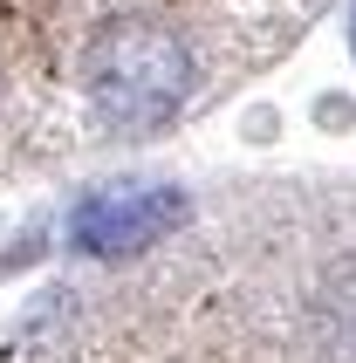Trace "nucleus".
<instances>
[{
	"instance_id": "f257e3e1",
	"label": "nucleus",
	"mask_w": 356,
	"mask_h": 363,
	"mask_svg": "<svg viewBox=\"0 0 356 363\" xmlns=\"http://www.w3.org/2000/svg\"><path fill=\"white\" fill-rule=\"evenodd\" d=\"M82 89L117 130H158L192 96V55L185 41L151 14L103 21L82 48Z\"/></svg>"
},
{
	"instance_id": "7ed1b4c3",
	"label": "nucleus",
	"mask_w": 356,
	"mask_h": 363,
	"mask_svg": "<svg viewBox=\"0 0 356 363\" xmlns=\"http://www.w3.org/2000/svg\"><path fill=\"white\" fill-rule=\"evenodd\" d=\"M350 48H356V7H350Z\"/></svg>"
},
{
	"instance_id": "f03ea898",
	"label": "nucleus",
	"mask_w": 356,
	"mask_h": 363,
	"mask_svg": "<svg viewBox=\"0 0 356 363\" xmlns=\"http://www.w3.org/2000/svg\"><path fill=\"white\" fill-rule=\"evenodd\" d=\"M178 226H185V192L178 185H96L69 206V240L96 261L144 254Z\"/></svg>"
}]
</instances>
